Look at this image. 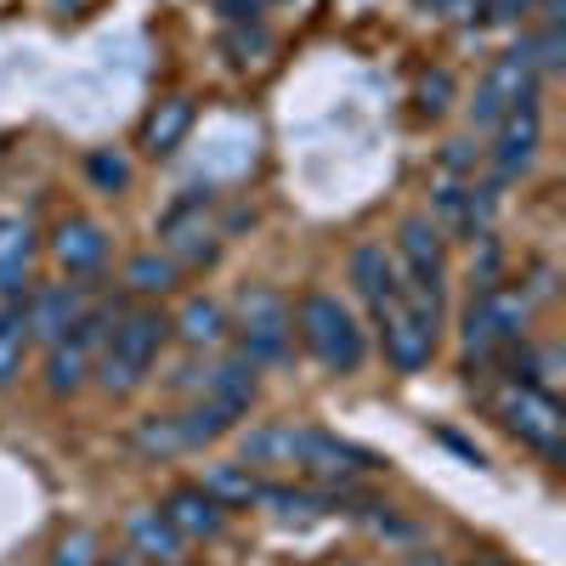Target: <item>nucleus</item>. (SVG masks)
Masks as SVG:
<instances>
[{"instance_id":"23","label":"nucleus","mask_w":566,"mask_h":566,"mask_svg":"<svg viewBox=\"0 0 566 566\" xmlns=\"http://www.w3.org/2000/svg\"><path fill=\"white\" fill-rule=\"evenodd\" d=\"M136 453H148V459H176V453H187L181 419H176V413H148V419L136 424Z\"/></svg>"},{"instance_id":"15","label":"nucleus","mask_w":566,"mask_h":566,"mask_svg":"<svg viewBox=\"0 0 566 566\" xmlns=\"http://www.w3.org/2000/svg\"><path fill=\"white\" fill-rule=\"evenodd\" d=\"M85 306H80V295L69 290V283H52V290H34L29 295V306H23V323H29V340H45L52 346L63 328L80 317Z\"/></svg>"},{"instance_id":"3","label":"nucleus","mask_w":566,"mask_h":566,"mask_svg":"<svg viewBox=\"0 0 566 566\" xmlns=\"http://www.w3.org/2000/svg\"><path fill=\"white\" fill-rule=\"evenodd\" d=\"M301 340L312 346V357H317L323 368H335V374H352V368H363V357H368V340H363L357 317H352L335 295H323V290L301 301Z\"/></svg>"},{"instance_id":"33","label":"nucleus","mask_w":566,"mask_h":566,"mask_svg":"<svg viewBox=\"0 0 566 566\" xmlns=\"http://www.w3.org/2000/svg\"><path fill=\"white\" fill-rule=\"evenodd\" d=\"M431 7H448V12H464V7H470V0H431Z\"/></svg>"},{"instance_id":"6","label":"nucleus","mask_w":566,"mask_h":566,"mask_svg":"<svg viewBox=\"0 0 566 566\" xmlns=\"http://www.w3.org/2000/svg\"><path fill=\"white\" fill-rule=\"evenodd\" d=\"M103 340H108V312H80L52 340V352H45V391H52V397H74L85 386V374L97 368Z\"/></svg>"},{"instance_id":"20","label":"nucleus","mask_w":566,"mask_h":566,"mask_svg":"<svg viewBox=\"0 0 566 566\" xmlns=\"http://www.w3.org/2000/svg\"><path fill=\"white\" fill-rule=\"evenodd\" d=\"M187 130H193V103H187V97H165V103L148 114V125H142V148H148L154 159H165V154L181 148Z\"/></svg>"},{"instance_id":"35","label":"nucleus","mask_w":566,"mask_h":566,"mask_svg":"<svg viewBox=\"0 0 566 566\" xmlns=\"http://www.w3.org/2000/svg\"><path fill=\"white\" fill-rule=\"evenodd\" d=\"M57 7H80V0H57Z\"/></svg>"},{"instance_id":"10","label":"nucleus","mask_w":566,"mask_h":566,"mask_svg":"<svg viewBox=\"0 0 566 566\" xmlns=\"http://www.w3.org/2000/svg\"><path fill=\"white\" fill-rule=\"evenodd\" d=\"M538 136H544L538 103L504 114V119H499V130H493V148H488L493 176H499V181H515V176H522V170L533 165V154H538Z\"/></svg>"},{"instance_id":"1","label":"nucleus","mask_w":566,"mask_h":566,"mask_svg":"<svg viewBox=\"0 0 566 566\" xmlns=\"http://www.w3.org/2000/svg\"><path fill=\"white\" fill-rule=\"evenodd\" d=\"M165 335H170V323H165L154 306L119 312V317L108 323L103 352H97V386H103L108 397H130L142 380H148V368H154Z\"/></svg>"},{"instance_id":"24","label":"nucleus","mask_w":566,"mask_h":566,"mask_svg":"<svg viewBox=\"0 0 566 566\" xmlns=\"http://www.w3.org/2000/svg\"><path fill=\"white\" fill-rule=\"evenodd\" d=\"M199 488H205L221 510H232V504H255V488H261V482L250 476V470H239V464H210Z\"/></svg>"},{"instance_id":"26","label":"nucleus","mask_w":566,"mask_h":566,"mask_svg":"<svg viewBox=\"0 0 566 566\" xmlns=\"http://www.w3.org/2000/svg\"><path fill=\"white\" fill-rule=\"evenodd\" d=\"M23 346H29V323H23V306L0 312V386L23 368Z\"/></svg>"},{"instance_id":"18","label":"nucleus","mask_w":566,"mask_h":566,"mask_svg":"<svg viewBox=\"0 0 566 566\" xmlns=\"http://www.w3.org/2000/svg\"><path fill=\"white\" fill-rule=\"evenodd\" d=\"M239 453H244V464H306V431H295V424H261V431H244Z\"/></svg>"},{"instance_id":"32","label":"nucleus","mask_w":566,"mask_h":566,"mask_svg":"<svg viewBox=\"0 0 566 566\" xmlns=\"http://www.w3.org/2000/svg\"><path fill=\"white\" fill-rule=\"evenodd\" d=\"M408 566H448L442 555H408Z\"/></svg>"},{"instance_id":"17","label":"nucleus","mask_w":566,"mask_h":566,"mask_svg":"<svg viewBox=\"0 0 566 566\" xmlns=\"http://www.w3.org/2000/svg\"><path fill=\"white\" fill-rule=\"evenodd\" d=\"M125 533H130V549H136L142 560H159V566L181 560V544H187V538L165 522V510H130Z\"/></svg>"},{"instance_id":"8","label":"nucleus","mask_w":566,"mask_h":566,"mask_svg":"<svg viewBox=\"0 0 566 566\" xmlns=\"http://www.w3.org/2000/svg\"><path fill=\"white\" fill-rule=\"evenodd\" d=\"M527 103H538V69H533V57H527V45H515V52H504V57L482 74L476 103H470V119H476V125H499L504 114L527 108Z\"/></svg>"},{"instance_id":"5","label":"nucleus","mask_w":566,"mask_h":566,"mask_svg":"<svg viewBox=\"0 0 566 566\" xmlns=\"http://www.w3.org/2000/svg\"><path fill=\"white\" fill-rule=\"evenodd\" d=\"M290 335H295V317L277 290L255 283V290L239 295V357H250L255 368H272L290 357Z\"/></svg>"},{"instance_id":"14","label":"nucleus","mask_w":566,"mask_h":566,"mask_svg":"<svg viewBox=\"0 0 566 566\" xmlns=\"http://www.w3.org/2000/svg\"><path fill=\"white\" fill-rule=\"evenodd\" d=\"M165 522H170L181 538H216L221 522H227V510L193 482V488H176V493L165 499Z\"/></svg>"},{"instance_id":"21","label":"nucleus","mask_w":566,"mask_h":566,"mask_svg":"<svg viewBox=\"0 0 566 566\" xmlns=\"http://www.w3.org/2000/svg\"><path fill=\"white\" fill-rule=\"evenodd\" d=\"M29 261H34V232H29V221L7 216V221H0V295L23 290Z\"/></svg>"},{"instance_id":"22","label":"nucleus","mask_w":566,"mask_h":566,"mask_svg":"<svg viewBox=\"0 0 566 566\" xmlns=\"http://www.w3.org/2000/svg\"><path fill=\"white\" fill-rule=\"evenodd\" d=\"M170 328H176V335H181L187 346H199V352H205V346H216V340L227 335V317H221V306H216V301H187V306H181V317H176Z\"/></svg>"},{"instance_id":"12","label":"nucleus","mask_w":566,"mask_h":566,"mask_svg":"<svg viewBox=\"0 0 566 566\" xmlns=\"http://www.w3.org/2000/svg\"><path fill=\"white\" fill-rule=\"evenodd\" d=\"M205 205H210V199L187 193V199H176V205L165 210V221H159V239H165L170 261H205V255H210V227H205Z\"/></svg>"},{"instance_id":"19","label":"nucleus","mask_w":566,"mask_h":566,"mask_svg":"<svg viewBox=\"0 0 566 566\" xmlns=\"http://www.w3.org/2000/svg\"><path fill=\"white\" fill-rule=\"evenodd\" d=\"M52 250H57V261H63L69 272H97V266H103V255H108V239H103V227H97V221L74 216V221H63V227H57Z\"/></svg>"},{"instance_id":"9","label":"nucleus","mask_w":566,"mask_h":566,"mask_svg":"<svg viewBox=\"0 0 566 566\" xmlns=\"http://www.w3.org/2000/svg\"><path fill=\"white\" fill-rule=\"evenodd\" d=\"M397 255L408 266V290L419 295H442L448 283V250H442V227L424 221V216H408L397 227Z\"/></svg>"},{"instance_id":"7","label":"nucleus","mask_w":566,"mask_h":566,"mask_svg":"<svg viewBox=\"0 0 566 566\" xmlns=\"http://www.w3.org/2000/svg\"><path fill=\"white\" fill-rule=\"evenodd\" d=\"M499 419H504L527 448H538L549 464H560V453H566V419H560V402H555L549 391H538V386H510V391L499 397Z\"/></svg>"},{"instance_id":"31","label":"nucleus","mask_w":566,"mask_h":566,"mask_svg":"<svg viewBox=\"0 0 566 566\" xmlns=\"http://www.w3.org/2000/svg\"><path fill=\"white\" fill-rule=\"evenodd\" d=\"M448 97H453V80H448V74H424V80H419V108H424V114H442Z\"/></svg>"},{"instance_id":"29","label":"nucleus","mask_w":566,"mask_h":566,"mask_svg":"<svg viewBox=\"0 0 566 566\" xmlns=\"http://www.w3.org/2000/svg\"><path fill=\"white\" fill-rule=\"evenodd\" d=\"M52 566H97V544H91V533H69L52 549Z\"/></svg>"},{"instance_id":"27","label":"nucleus","mask_w":566,"mask_h":566,"mask_svg":"<svg viewBox=\"0 0 566 566\" xmlns=\"http://www.w3.org/2000/svg\"><path fill=\"white\" fill-rule=\"evenodd\" d=\"M125 283H130L136 295H165L170 283H176V261L170 255H136L125 266Z\"/></svg>"},{"instance_id":"13","label":"nucleus","mask_w":566,"mask_h":566,"mask_svg":"<svg viewBox=\"0 0 566 566\" xmlns=\"http://www.w3.org/2000/svg\"><path fill=\"white\" fill-rule=\"evenodd\" d=\"M352 283H357V295L374 306V317L402 295V277H397V261L386 255V244H357L352 250Z\"/></svg>"},{"instance_id":"11","label":"nucleus","mask_w":566,"mask_h":566,"mask_svg":"<svg viewBox=\"0 0 566 566\" xmlns=\"http://www.w3.org/2000/svg\"><path fill=\"white\" fill-rule=\"evenodd\" d=\"M437 221L453 232V239H488V227H493V193L488 187H464V181H448L437 187Z\"/></svg>"},{"instance_id":"2","label":"nucleus","mask_w":566,"mask_h":566,"mask_svg":"<svg viewBox=\"0 0 566 566\" xmlns=\"http://www.w3.org/2000/svg\"><path fill=\"white\" fill-rule=\"evenodd\" d=\"M437 328H442V295H419L402 283V295L380 312V340L397 374H419L437 352Z\"/></svg>"},{"instance_id":"25","label":"nucleus","mask_w":566,"mask_h":566,"mask_svg":"<svg viewBox=\"0 0 566 566\" xmlns=\"http://www.w3.org/2000/svg\"><path fill=\"white\" fill-rule=\"evenodd\" d=\"M176 419H181L187 448H205V442H216V437L232 431V413H221L216 402H199V408H187V413H176Z\"/></svg>"},{"instance_id":"34","label":"nucleus","mask_w":566,"mask_h":566,"mask_svg":"<svg viewBox=\"0 0 566 566\" xmlns=\"http://www.w3.org/2000/svg\"><path fill=\"white\" fill-rule=\"evenodd\" d=\"M476 566H504V560H493V555H488V560H476Z\"/></svg>"},{"instance_id":"4","label":"nucleus","mask_w":566,"mask_h":566,"mask_svg":"<svg viewBox=\"0 0 566 566\" xmlns=\"http://www.w3.org/2000/svg\"><path fill=\"white\" fill-rule=\"evenodd\" d=\"M522 328H527V301L488 283V290L470 301V312H464V352H470V363H488V357H504L510 346H522Z\"/></svg>"},{"instance_id":"16","label":"nucleus","mask_w":566,"mask_h":566,"mask_svg":"<svg viewBox=\"0 0 566 566\" xmlns=\"http://www.w3.org/2000/svg\"><path fill=\"white\" fill-rule=\"evenodd\" d=\"M205 402H216L221 413H250V402H255V363L250 357H227V363H216L210 368V380H205Z\"/></svg>"},{"instance_id":"28","label":"nucleus","mask_w":566,"mask_h":566,"mask_svg":"<svg viewBox=\"0 0 566 566\" xmlns=\"http://www.w3.org/2000/svg\"><path fill=\"white\" fill-rule=\"evenodd\" d=\"M85 176H91V181H97V187H103V193H119V187L130 181V165H125V159H119L114 148H97V154H91V159H85Z\"/></svg>"},{"instance_id":"30","label":"nucleus","mask_w":566,"mask_h":566,"mask_svg":"<svg viewBox=\"0 0 566 566\" xmlns=\"http://www.w3.org/2000/svg\"><path fill=\"white\" fill-rule=\"evenodd\" d=\"M533 7V0H470V18H482V23H515V18H522Z\"/></svg>"}]
</instances>
